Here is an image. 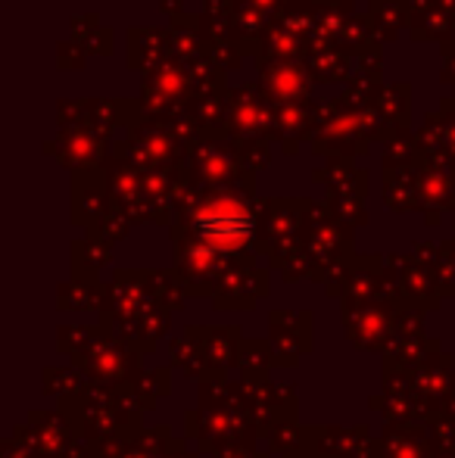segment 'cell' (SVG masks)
Instances as JSON below:
<instances>
[{
    "instance_id": "6da1fadb",
    "label": "cell",
    "mask_w": 455,
    "mask_h": 458,
    "mask_svg": "<svg viewBox=\"0 0 455 458\" xmlns=\"http://www.w3.org/2000/svg\"><path fill=\"white\" fill-rule=\"evenodd\" d=\"M200 225H203V234L219 243V247H237L247 237V218H243V212L231 209V206L203 212Z\"/></svg>"
}]
</instances>
